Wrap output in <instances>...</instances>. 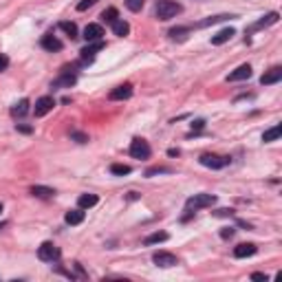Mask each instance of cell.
Returning a JSON list of instances; mask_svg holds the SVG:
<instances>
[{
    "label": "cell",
    "mask_w": 282,
    "mask_h": 282,
    "mask_svg": "<svg viewBox=\"0 0 282 282\" xmlns=\"http://www.w3.org/2000/svg\"><path fill=\"white\" fill-rule=\"evenodd\" d=\"M16 128H18L20 133H24V134H29V133H31V126H16Z\"/></svg>",
    "instance_id": "cell-38"
},
{
    "label": "cell",
    "mask_w": 282,
    "mask_h": 282,
    "mask_svg": "<svg viewBox=\"0 0 282 282\" xmlns=\"http://www.w3.org/2000/svg\"><path fill=\"white\" fill-rule=\"evenodd\" d=\"M113 31H115V35H119V38H126V35L130 33V24L124 22V20H117V22L113 24Z\"/></svg>",
    "instance_id": "cell-23"
},
{
    "label": "cell",
    "mask_w": 282,
    "mask_h": 282,
    "mask_svg": "<svg viewBox=\"0 0 282 282\" xmlns=\"http://www.w3.org/2000/svg\"><path fill=\"white\" fill-rule=\"evenodd\" d=\"M183 11V7L174 0H157V7H154V14L159 20H170L174 16H179Z\"/></svg>",
    "instance_id": "cell-2"
},
{
    "label": "cell",
    "mask_w": 282,
    "mask_h": 282,
    "mask_svg": "<svg viewBox=\"0 0 282 282\" xmlns=\"http://www.w3.org/2000/svg\"><path fill=\"white\" fill-rule=\"evenodd\" d=\"M234 18V16H227V14H220V16H212V18L203 20V22H199V27H210V24H216V22H223V20H230Z\"/></svg>",
    "instance_id": "cell-29"
},
{
    "label": "cell",
    "mask_w": 282,
    "mask_h": 282,
    "mask_svg": "<svg viewBox=\"0 0 282 282\" xmlns=\"http://www.w3.org/2000/svg\"><path fill=\"white\" fill-rule=\"evenodd\" d=\"M187 33H190V29L187 27H174V29H170V38L172 40H177V42H183V40L187 38Z\"/></svg>",
    "instance_id": "cell-21"
},
{
    "label": "cell",
    "mask_w": 282,
    "mask_h": 282,
    "mask_svg": "<svg viewBox=\"0 0 282 282\" xmlns=\"http://www.w3.org/2000/svg\"><path fill=\"white\" fill-rule=\"evenodd\" d=\"M203 126H205V121H203V119H199V121H194V124H192V128H194V130H201Z\"/></svg>",
    "instance_id": "cell-37"
},
{
    "label": "cell",
    "mask_w": 282,
    "mask_h": 282,
    "mask_svg": "<svg viewBox=\"0 0 282 282\" xmlns=\"http://www.w3.org/2000/svg\"><path fill=\"white\" fill-rule=\"evenodd\" d=\"M7 66H9V58H7L5 53H0V71H5Z\"/></svg>",
    "instance_id": "cell-35"
},
{
    "label": "cell",
    "mask_w": 282,
    "mask_h": 282,
    "mask_svg": "<svg viewBox=\"0 0 282 282\" xmlns=\"http://www.w3.org/2000/svg\"><path fill=\"white\" fill-rule=\"evenodd\" d=\"M201 166H205V167H212V170H220V167H225L227 163H230V157H218V154H210V152H205V154H201Z\"/></svg>",
    "instance_id": "cell-4"
},
{
    "label": "cell",
    "mask_w": 282,
    "mask_h": 282,
    "mask_svg": "<svg viewBox=\"0 0 282 282\" xmlns=\"http://www.w3.org/2000/svg\"><path fill=\"white\" fill-rule=\"evenodd\" d=\"M84 218H86V214H84V210H82V207L66 212V216H64V220H66L68 225H80V223H84Z\"/></svg>",
    "instance_id": "cell-16"
},
{
    "label": "cell",
    "mask_w": 282,
    "mask_h": 282,
    "mask_svg": "<svg viewBox=\"0 0 282 282\" xmlns=\"http://www.w3.org/2000/svg\"><path fill=\"white\" fill-rule=\"evenodd\" d=\"M167 154H170V157H177L179 150H177V148H172V150H167Z\"/></svg>",
    "instance_id": "cell-40"
},
{
    "label": "cell",
    "mask_w": 282,
    "mask_h": 282,
    "mask_svg": "<svg viewBox=\"0 0 282 282\" xmlns=\"http://www.w3.org/2000/svg\"><path fill=\"white\" fill-rule=\"evenodd\" d=\"M100 0H82V2H77V11H86L88 7H93V5H97Z\"/></svg>",
    "instance_id": "cell-33"
},
{
    "label": "cell",
    "mask_w": 282,
    "mask_h": 282,
    "mask_svg": "<svg viewBox=\"0 0 282 282\" xmlns=\"http://www.w3.org/2000/svg\"><path fill=\"white\" fill-rule=\"evenodd\" d=\"M130 95H133V84H121V86H117V88H113V91H110L108 100H113V101L128 100Z\"/></svg>",
    "instance_id": "cell-11"
},
{
    "label": "cell",
    "mask_w": 282,
    "mask_h": 282,
    "mask_svg": "<svg viewBox=\"0 0 282 282\" xmlns=\"http://www.w3.org/2000/svg\"><path fill=\"white\" fill-rule=\"evenodd\" d=\"M172 170L170 167H166V166H154V167H148L146 170V177H154V174H170Z\"/></svg>",
    "instance_id": "cell-30"
},
{
    "label": "cell",
    "mask_w": 282,
    "mask_h": 282,
    "mask_svg": "<svg viewBox=\"0 0 282 282\" xmlns=\"http://www.w3.org/2000/svg\"><path fill=\"white\" fill-rule=\"evenodd\" d=\"M234 35H236V31L232 29V27H230V29H220L216 35H212V44H214V47H218V44H225V42H230Z\"/></svg>",
    "instance_id": "cell-15"
},
{
    "label": "cell",
    "mask_w": 282,
    "mask_h": 282,
    "mask_svg": "<svg viewBox=\"0 0 282 282\" xmlns=\"http://www.w3.org/2000/svg\"><path fill=\"white\" fill-rule=\"evenodd\" d=\"M97 194H82L80 199H77V205L82 207V210H88V207H93V205H97Z\"/></svg>",
    "instance_id": "cell-18"
},
{
    "label": "cell",
    "mask_w": 282,
    "mask_h": 282,
    "mask_svg": "<svg viewBox=\"0 0 282 282\" xmlns=\"http://www.w3.org/2000/svg\"><path fill=\"white\" fill-rule=\"evenodd\" d=\"M53 106H55V100L53 97H40L38 101H35V108H33V113H35V117H44V115H49L53 110Z\"/></svg>",
    "instance_id": "cell-9"
},
{
    "label": "cell",
    "mask_w": 282,
    "mask_h": 282,
    "mask_svg": "<svg viewBox=\"0 0 282 282\" xmlns=\"http://www.w3.org/2000/svg\"><path fill=\"white\" fill-rule=\"evenodd\" d=\"M71 139H75L77 144H86V141H88V134L80 133V130H71Z\"/></svg>",
    "instance_id": "cell-32"
},
{
    "label": "cell",
    "mask_w": 282,
    "mask_h": 282,
    "mask_svg": "<svg viewBox=\"0 0 282 282\" xmlns=\"http://www.w3.org/2000/svg\"><path fill=\"white\" fill-rule=\"evenodd\" d=\"M0 212H2V203H0Z\"/></svg>",
    "instance_id": "cell-42"
},
{
    "label": "cell",
    "mask_w": 282,
    "mask_h": 282,
    "mask_svg": "<svg viewBox=\"0 0 282 282\" xmlns=\"http://www.w3.org/2000/svg\"><path fill=\"white\" fill-rule=\"evenodd\" d=\"M152 263L157 265V267H163V269H167V267H174V265H179V260H177V256L174 253H167V251H157L152 256Z\"/></svg>",
    "instance_id": "cell-8"
},
{
    "label": "cell",
    "mask_w": 282,
    "mask_h": 282,
    "mask_svg": "<svg viewBox=\"0 0 282 282\" xmlns=\"http://www.w3.org/2000/svg\"><path fill=\"white\" fill-rule=\"evenodd\" d=\"M251 280H269V276H265V273H251Z\"/></svg>",
    "instance_id": "cell-36"
},
{
    "label": "cell",
    "mask_w": 282,
    "mask_h": 282,
    "mask_svg": "<svg viewBox=\"0 0 282 282\" xmlns=\"http://www.w3.org/2000/svg\"><path fill=\"white\" fill-rule=\"evenodd\" d=\"M126 7H128L130 11H134V14H137V11L144 9V0H126Z\"/></svg>",
    "instance_id": "cell-31"
},
{
    "label": "cell",
    "mask_w": 282,
    "mask_h": 282,
    "mask_svg": "<svg viewBox=\"0 0 282 282\" xmlns=\"http://www.w3.org/2000/svg\"><path fill=\"white\" fill-rule=\"evenodd\" d=\"M232 214H234L232 210H218L216 212V216H232Z\"/></svg>",
    "instance_id": "cell-39"
},
{
    "label": "cell",
    "mask_w": 282,
    "mask_h": 282,
    "mask_svg": "<svg viewBox=\"0 0 282 282\" xmlns=\"http://www.w3.org/2000/svg\"><path fill=\"white\" fill-rule=\"evenodd\" d=\"M42 49H47V51H62V42H60L55 35L47 33L42 38Z\"/></svg>",
    "instance_id": "cell-17"
},
{
    "label": "cell",
    "mask_w": 282,
    "mask_h": 282,
    "mask_svg": "<svg viewBox=\"0 0 282 282\" xmlns=\"http://www.w3.org/2000/svg\"><path fill=\"white\" fill-rule=\"evenodd\" d=\"M256 251H258V247H256L253 243H243L234 249V256L236 258H249V256H253Z\"/></svg>",
    "instance_id": "cell-14"
},
{
    "label": "cell",
    "mask_w": 282,
    "mask_h": 282,
    "mask_svg": "<svg viewBox=\"0 0 282 282\" xmlns=\"http://www.w3.org/2000/svg\"><path fill=\"white\" fill-rule=\"evenodd\" d=\"M282 80V66H273L260 77V84L263 86H271V84H278Z\"/></svg>",
    "instance_id": "cell-10"
},
{
    "label": "cell",
    "mask_w": 282,
    "mask_h": 282,
    "mask_svg": "<svg viewBox=\"0 0 282 282\" xmlns=\"http://www.w3.org/2000/svg\"><path fill=\"white\" fill-rule=\"evenodd\" d=\"M75 82H77L75 68H73V66H62L60 77L51 82V88H71V86H75Z\"/></svg>",
    "instance_id": "cell-3"
},
{
    "label": "cell",
    "mask_w": 282,
    "mask_h": 282,
    "mask_svg": "<svg viewBox=\"0 0 282 282\" xmlns=\"http://www.w3.org/2000/svg\"><path fill=\"white\" fill-rule=\"evenodd\" d=\"M60 29H62L71 40L77 38V27H75V22H60Z\"/></svg>",
    "instance_id": "cell-28"
},
{
    "label": "cell",
    "mask_w": 282,
    "mask_h": 282,
    "mask_svg": "<svg viewBox=\"0 0 282 282\" xmlns=\"http://www.w3.org/2000/svg\"><path fill=\"white\" fill-rule=\"evenodd\" d=\"M232 236H234V227H223V230H220V238H232Z\"/></svg>",
    "instance_id": "cell-34"
},
{
    "label": "cell",
    "mask_w": 282,
    "mask_h": 282,
    "mask_svg": "<svg viewBox=\"0 0 282 282\" xmlns=\"http://www.w3.org/2000/svg\"><path fill=\"white\" fill-rule=\"evenodd\" d=\"M110 172L115 174V177H124V174H130V172H133V167H130V166H124V163H113V166H110Z\"/></svg>",
    "instance_id": "cell-25"
},
{
    "label": "cell",
    "mask_w": 282,
    "mask_h": 282,
    "mask_svg": "<svg viewBox=\"0 0 282 282\" xmlns=\"http://www.w3.org/2000/svg\"><path fill=\"white\" fill-rule=\"evenodd\" d=\"M38 258L40 260H44V263H53V260H58L60 258V249L55 247L53 243H42L40 245V249H38Z\"/></svg>",
    "instance_id": "cell-6"
},
{
    "label": "cell",
    "mask_w": 282,
    "mask_h": 282,
    "mask_svg": "<svg viewBox=\"0 0 282 282\" xmlns=\"http://www.w3.org/2000/svg\"><path fill=\"white\" fill-rule=\"evenodd\" d=\"M167 238H170V236H167L166 232H157V234H150L148 238L144 240V243H146V245H157V243H166Z\"/></svg>",
    "instance_id": "cell-27"
},
{
    "label": "cell",
    "mask_w": 282,
    "mask_h": 282,
    "mask_svg": "<svg viewBox=\"0 0 282 282\" xmlns=\"http://www.w3.org/2000/svg\"><path fill=\"white\" fill-rule=\"evenodd\" d=\"M2 225H5V223H0V230H2Z\"/></svg>",
    "instance_id": "cell-41"
},
{
    "label": "cell",
    "mask_w": 282,
    "mask_h": 282,
    "mask_svg": "<svg viewBox=\"0 0 282 282\" xmlns=\"http://www.w3.org/2000/svg\"><path fill=\"white\" fill-rule=\"evenodd\" d=\"M280 133H282V128H280V126H273V128L265 130V134H263V141H265V144H269V141H276V139L280 137Z\"/></svg>",
    "instance_id": "cell-26"
},
{
    "label": "cell",
    "mask_w": 282,
    "mask_h": 282,
    "mask_svg": "<svg viewBox=\"0 0 282 282\" xmlns=\"http://www.w3.org/2000/svg\"><path fill=\"white\" fill-rule=\"evenodd\" d=\"M101 20H104L106 24H115L117 20H119V11H117L115 7H110V9H106L104 14H101Z\"/></svg>",
    "instance_id": "cell-24"
},
{
    "label": "cell",
    "mask_w": 282,
    "mask_h": 282,
    "mask_svg": "<svg viewBox=\"0 0 282 282\" xmlns=\"http://www.w3.org/2000/svg\"><path fill=\"white\" fill-rule=\"evenodd\" d=\"M101 35H104L101 24H86V29H84V38H86V42H95V40H101Z\"/></svg>",
    "instance_id": "cell-13"
},
{
    "label": "cell",
    "mask_w": 282,
    "mask_h": 282,
    "mask_svg": "<svg viewBox=\"0 0 282 282\" xmlns=\"http://www.w3.org/2000/svg\"><path fill=\"white\" fill-rule=\"evenodd\" d=\"M101 49H104V40H95V42H88L86 47H84V49L80 51L82 62H84V64H86V62H93L95 53H97V51H101Z\"/></svg>",
    "instance_id": "cell-7"
},
{
    "label": "cell",
    "mask_w": 282,
    "mask_h": 282,
    "mask_svg": "<svg viewBox=\"0 0 282 282\" xmlns=\"http://www.w3.org/2000/svg\"><path fill=\"white\" fill-rule=\"evenodd\" d=\"M249 77H251V66H249V64H240L234 73L227 75V80H230V82H240V80H249Z\"/></svg>",
    "instance_id": "cell-12"
},
{
    "label": "cell",
    "mask_w": 282,
    "mask_h": 282,
    "mask_svg": "<svg viewBox=\"0 0 282 282\" xmlns=\"http://www.w3.org/2000/svg\"><path fill=\"white\" fill-rule=\"evenodd\" d=\"M31 194L40 196V199H51V196H55V190H51V187H44V185H33V187H31Z\"/></svg>",
    "instance_id": "cell-20"
},
{
    "label": "cell",
    "mask_w": 282,
    "mask_h": 282,
    "mask_svg": "<svg viewBox=\"0 0 282 282\" xmlns=\"http://www.w3.org/2000/svg\"><path fill=\"white\" fill-rule=\"evenodd\" d=\"M278 18H280V16L276 14V11H273V14H269V16H265L263 20H258V22L253 24L251 29H263V27H269V24H276L278 22Z\"/></svg>",
    "instance_id": "cell-22"
},
{
    "label": "cell",
    "mask_w": 282,
    "mask_h": 282,
    "mask_svg": "<svg viewBox=\"0 0 282 282\" xmlns=\"http://www.w3.org/2000/svg\"><path fill=\"white\" fill-rule=\"evenodd\" d=\"M29 100H20L18 104H14V108H11V115L14 117H24L27 113H29Z\"/></svg>",
    "instance_id": "cell-19"
},
{
    "label": "cell",
    "mask_w": 282,
    "mask_h": 282,
    "mask_svg": "<svg viewBox=\"0 0 282 282\" xmlns=\"http://www.w3.org/2000/svg\"><path fill=\"white\" fill-rule=\"evenodd\" d=\"M130 157L134 159H148L150 157V146L146 139H133V144H130Z\"/></svg>",
    "instance_id": "cell-5"
},
{
    "label": "cell",
    "mask_w": 282,
    "mask_h": 282,
    "mask_svg": "<svg viewBox=\"0 0 282 282\" xmlns=\"http://www.w3.org/2000/svg\"><path fill=\"white\" fill-rule=\"evenodd\" d=\"M214 203H216L214 194H194L192 199H187V201H185V212H187V216H190V214H194V212L203 210V207H212ZM187 216H185V218H187Z\"/></svg>",
    "instance_id": "cell-1"
}]
</instances>
